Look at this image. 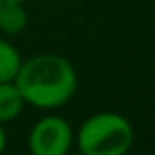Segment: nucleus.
<instances>
[{"label": "nucleus", "mask_w": 155, "mask_h": 155, "mask_svg": "<svg viewBox=\"0 0 155 155\" xmlns=\"http://www.w3.org/2000/svg\"><path fill=\"white\" fill-rule=\"evenodd\" d=\"M14 83L26 104L38 110H55L75 96L79 77L69 59L57 53H39L22 59Z\"/></svg>", "instance_id": "f257e3e1"}, {"label": "nucleus", "mask_w": 155, "mask_h": 155, "mask_svg": "<svg viewBox=\"0 0 155 155\" xmlns=\"http://www.w3.org/2000/svg\"><path fill=\"white\" fill-rule=\"evenodd\" d=\"M73 143L83 155H124L134 143V128L118 112H96L81 122Z\"/></svg>", "instance_id": "f03ea898"}, {"label": "nucleus", "mask_w": 155, "mask_h": 155, "mask_svg": "<svg viewBox=\"0 0 155 155\" xmlns=\"http://www.w3.org/2000/svg\"><path fill=\"white\" fill-rule=\"evenodd\" d=\"M75 141V132L65 118L47 114L31 126L28 149L34 155H67Z\"/></svg>", "instance_id": "7ed1b4c3"}, {"label": "nucleus", "mask_w": 155, "mask_h": 155, "mask_svg": "<svg viewBox=\"0 0 155 155\" xmlns=\"http://www.w3.org/2000/svg\"><path fill=\"white\" fill-rule=\"evenodd\" d=\"M26 100L20 94L14 81L0 83V124L12 122L22 114Z\"/></svg>", "instance_id": "20e7f679"}, {"label": "nucleus", "mask_w": 155, "mask_h": 155, "mask_svg": "<svg viewBox=\"0 0 155 155\" xmlns=\"http://www.w3.org/2000/svg\"><path fill=\"white\" fill-rule=\"evenodd\" d=\"M28 26L26 4L4 2L0 8V31L4 35H20Z\"/></svg>", "instance_id": "39448f33"}, {"label": "nucleus", "mask_w": 155, "mask_h": 155, "mask_svg": "<svg viewBox=\"0 0 155 155\" xmlns=\"http://www.w3.org/2000/svg\"><path fill=\"white\" fill-rule=\"evenodd\" d=\"M22 63L20 51L6 39H0V83L14 81L16 73Z\"/></svg>", "instance_id": "423d86ee"}, {"label": "nucleus", "mask_w": 155, "mask_h": 155, "mask_svg": "<svg viewBox=\"0 0 155 155\" xmlns=\"http://www.w3.org/2000/svg\"><path fill=\"white\" fill-rule=\"evenodd\" d=\"M6 130H4V126L0 124V153L4 151V149H6Z\"/></svg>", "instance_id": "0eeeda50"}, {"label": "nucleus", "mask_w": 155, "mask_h": 155, "mask_svg": "<svg viewBox=\"0 0 155 155\" xmlns=\"http://www.w3.org/2000/svg\"><path fill=\"white\" fill-rule=\"evenodd\" d=\"M4 2H18V4H26V2H30V0H4Z\"/></svg>", "instance_id": "6e6552de"}, {"label": "nucleus", "mask_w": 155, "mask_h": 155, "mask_svg": "<svg viewBox=\"0 0 155 155\" xmlns=\"http://www.w3.org/2000/svg\"><path fill=\"white\" fill-rule=\"evenodd\" d=\"M2 4H4V0H0V8H2Z\"/></svg>", "instance_id": "1a4fd4ad"}]
</instances>
